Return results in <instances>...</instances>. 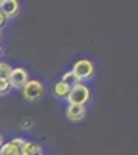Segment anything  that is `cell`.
I'll list each match as a JSON object with an SVG mask.
<instances>
[{
    "label": "cell",
    "instance_id": "cell-1",
    "mask_svg": "<svg viewBox=\"0 0 138 155\" xmlns=\"http://www.w3.org/2000/svg\"><path fill=\"white\" fill-rule=\"evenodd\" d=\"M90 99V88L84 85V84H76L70 87V93L67 96L68 104H78V106H84L87 101Z\"/></svg>",
    "mask_w": 138,
    "mask_h": 155
},
{
    "label": "cell",
    "instance_id": "cell-2",
    "mask_svg": "<svg viewBox=\"0 0 138 155\" xmlns=\"http://www.w3.org/2000/svg\"><path fill=\"white\" fill-rule=\"evenodd\" d=\"M44 95V84L37 79H31L22 88V96L27 101H37Z\"/></svg>",
    "mask_w": 138,
    "mask_h": 155
},
{
    "label": "cell",
    "instance_id": "cell-3",
    "mask_svg": "<svg viewBox=\"0 0 138 155\" xmlns=\"http://www.w3.org/2000/svg\"><path fill=\"white\" fill-rule=\"evenodd\" d=\"M71 71L74 73V76H76L79 81H82V79H90V78L93 76L95 67H93V64H92L90 61L81 59V61H78V62H74Z\"/></svg>",
    "mask_w": 138,
    "mask_h": 155
},
{
    "label": "cell",
    "instance_id": "cell-4",
    "mask_svg": "<svg viewBox=\"0 0 138 155\" xmlns=\"http://www.w3.org/2000/svg\"><path fill=\"white\" fill-rule=\"evenodd\" d=\"M8 81H9V84H11L12 88H20L22 90L25 87V84H27L30 79H28L27 70L19 67V68H12L11 70V73L8 76Z\"/></svg>",
    "mask_w": 138,
    "mask_h": 155
},
{
    "label": "cell",
    "instance_id": "cell-5",
    "mask_svg": "<svg viewBox=\"0 0 138 155\" xmlns=\"http://www.w3.org/2000/svg\"><path fill=\"white\" fill-rule=\"evenodd\" d=\"M23 143V138H12L9 143H3V146L0 147V155H22L20 147Z\"/></svg>",
    "mask_w": 138,
    "mask_h": 155
},
{
    "label": "cell",
    "instance_id": "cell-6",
    "mask_svg": "<svg viewBox=\"0 0 138 155\" xmlns=\"http://www.w3.org/2000/svg\"><path fill=\"white\" fill-rule=\"evenodd\" d=\"M67 118L73 123H78L82 121L84 116H85V107L84 106H78V104H68L67 110H65Z\"/></svg>",
    "mask_w": 138,
    "mask_h": 155
},
{
    "label": "cell",
    "instance_id": "cell-7",
    "mask_svg": "<svg viewBox=\"0 0 138 155\" xmlns=\"http://www.w3.org/2000/svg\"><path fill=\"white\" fill-rule=\"evenodd\" d=\"M20 6L17 0H0V11L3 12L6 17H14L19 12Z\"/></svg>",
    "mask_w": 138,
    "mask_h": 155
},
{
    "label": "cell",
    "instance_id": "cell-8",
    "mask_svg": "<svg viewBox=\"0 0 138 155\" xmlns=\"http://www.w3.org/2000/svg\"><path fill=\"white\" fill-rule=\"evenodd\" d=\"M22 155H42V146L36 141H28L25 140V143L20 147Z\"/></svg>",
    "mask_w": 138,
    "mask_h": 155
},
{
    "label": "cell",
    "instance_id": "cell-9",
    "mask_svg": "<svg viewBox=\"0 0 138 155\" xmlns=\"http://www.w3.org/2000/svg\"><path fill=\"white\" fill-rule=\"evenodd\" d=\"M68 93H70V87H68L67 84H64L62 81H58V82L54 84V87H53V95H54L56 98H59V99H67Z\"/></svg>",
    "mask_w": 138,
    "mask_h": 155
},
{
    "label": "cell",
    "instance_id": "cell-10",
    "mask_svg": "<svg viewBox=\"0 0 138 155\" xmlns=\"http://www.w3.org/2000/svg\"><path fill=\"white\" fill-rule=\"evenodd\" d=\"M61 81L64 82V84H67L68 87H73V85H76V84H79L81 81L78 79L76 76H74V73L70 70V71H67V73H64L62 74V78H61Z\"/></svg>",
    "mask_w": 138,
    "mask_h": 155
},
{
    "label": "cell",
    "instance_id": "cell-11",
    "mask_svg": "<svg viewBox=\"0 0 138 155\" xmlns=\"http://www.w3.org/2000/svg\"><path fill=\"white\" fill-rule=\"evenodd\" d=\"M11 88L12 87H11V84H9V81L6 79V78H0V96L9 93Z\"/></svg>",
    "mask_w": 138,
    "mask_h": 155
},
{
    "label": "cell",
    "instance_id": "cell-12",
    "mask_svg": "<svg viewBox=\"0 0 138 155\" xmlns=\"http://www.w3.org/2000/svg\"><path fill=\"white\" fill-rule=\"evenodd\" d=\"M11 70H12V67L9 65L8 62L0 61V78H6V79H8V76H9Z\"/></svg>",
    "mask_w": 138,
    "mask_h": 155
},
{
    "label": "cell",
    "instance_id": "cell-13",
    "mask_svg": "<svg viewBox=\"0 0 138 155\" xmlns=\"http://www.w3.org/2000/svg\"><path fill=\"white\" fill-rule=\"evenodd\" d=\"M6 22H8V17L3 14L2 11H0V28H3L5 25H6Z\"/></svg>",
    "mask_w": 138,
    "mask_h": 155
},
{
    "label": "cell",
    "instance_id": "cell-14",
    "mask_svg": "<svg viewBox=\"0 0 138 155\" xmlns=\"http://www.w3.org/2000/svg\"><path fill=\"white\" fill-rule=\"evenodd\" d=\"M31 126H33V121H31L30 118H25V120H23V123H22V127H23V129H30Z\"/></svg>",
    "mask_w": 138,
    "mask_h": 155
},
{
    "label": "cell",
    "instance_id": "cell-15",
    "mask_svg": "<svg viewBox=\"0 0 138 155\" xmlns=\"http://www.w3.org/2000/svg\"><path fill=\"white\" fill-rule=\"evenodd\" d=\"M3 143H5V141H3V135H2V134H0V147H2V146H3Z\"/></svg>",
    "mask_w": 138,
    "mask_h": 155
},
{
    "label": "cell",
    "instance_id": "cell-16",
    "mask_svg": "<svg viewBox=\"0 0 138 155\" xmlns=\"http://www.w3.org/2000/svg\"><path fill=\"white\" fill-rule=\"evenodd\" d=\"M2 51H3V48H2V45H0V54H2Z\"/></svg>",
    "mask_w": 138,
    "mask_h": 155
},
{
    "label": "cell",
    "instance_id": "cell-17",
    "mask_svg": "<svg viewBox=\"0 0 138 155\" xmlns=\"http://www.w3.org/2000/svg\"><path fill=\"white\" fill-rule=\"evenodd\" d=\"M0 37H2V33H0Z\"/></svg>",
    "mask_w": 138,
    "mask_h": 155
},
{
    "label": "cell",
    "instance_id": "cell-18",
    "mask_svg": "<svg viewBox=\"0 0 138 155\" xmlns=\"http://www.w3.org/2000/svg\"><path fill=\"white\" fill-rule=\"evenodd\" d=\"M42 155H44V153H42Z\"/></svg>",
    "mask_w": 138,
    "mask_h": 155
}]
</instances>
